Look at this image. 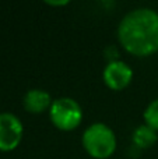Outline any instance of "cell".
I'll use <instances>...</instances> for the list:
<instances>
[{"instance_id": "6da1fadb", "label": "cell", "mask_w": 158, "mask_h": 159, "mask_svg": "<svg viewBox=\"0 0 158 159\" xmlns=\"http://www.w3.org/2000/svg\"><path fill=\"white\" fill-rule=\"evenodd\" d=\"M118 41L128 53L147 57L158 52V11L139 7L123 16L118 25Z\"/></svg>"}, {"instance_id": "7a4b0ae2", "label": "cell", "mask_w": 158, "mask_h": 159, "mask_svg": "<svg viewBox=\"0 0 158 159\" xmlns=\"http://www.w3.org/2000/svg\"><path fill=\"white\" fill-rule=\"evenodd\" d=\"M86 152L94 159H108L116 151V135L115 131L105 123H92L83 133L81 137Z\"/></svg>"}, {"instance_id": "3957f363", "label": "cell", "mask_w": 158, "mask_h": 159, "mask_svg": "<svg viewBox=\"0 0 158 159\" xmlns=\"http://www.w3.org/2000/svg\"><path fill=\"white\" fill-rule=\"evenodd\" d=\"M50 123L62 131H73L83 121V109L76 99L60 96L53 99L49 109Z\"/></svg>"}, {"instance_id": "277c9868", "label": "cell", "mask_w": 158, "mask_h": 159, "mask_svg": "<svg viewBox=\"0 0 158 159\" xmlns=\"http://www.w3.org/2000/svg\"><path fill=\"white\" fill-rule=\"evenodd\" d=\"M24 126L16 115L10 112L0 113V151H14L21 144Z\"/></svg>"}, {"instance_id": "5b68a950", "label": "cell", "mask_w": 158, "mask_h": 159, "mask_svg": "<svg viewBox=\"0 0 158 159\" xmlns=\"http://www.w3.org/2000/svg\"><path fill=\"white\" fill-rule=\"evenodd\" d=\"M102 78L109 89L122 91L130 85L132 80H133V70L123 60L111 61L104 69Z\"/></svg>"}, {"instance_id": "8992f818", "label": "cell", "mask_w": 158, "mask_h": 159, "mask_svg": "<svg viewBox=\"0 0 158 159\" xmlns=\"http://www.w3.org/2000/svg\"><path fill=\"white\" fill-rule=\"evenodd\" d=\"M53 99L50 95L44 89L39 88H34L25 92L24 98H22V106L28 113L32 115H41L45 110H49L52 106Z\"/></svg>"}, {"instance_id": "52a82bcc", "label": "cell", "mask_w": 158, "mask_h": 159, "mask_svg": "<svg viewBox=\"0 0 158 159\" xmlns=\"http://www.w3.org/2000/svg\"><path fill=\"white\" fill-rule=\"evenodd\" d=\"M157 141H158V131L151 129L147 124H140L139 127L134 129L133 134H132V145L139 148L140 151L151 148Z\"/></svg>"}, {"instance_id": "ba28073f", "label": "cell", "mask_w": 158, "mask_h": 159, "mask_svg": "<svg viewBox=\"0 0 158 159\" xmlns=\"http://www.w3.org/2000/svg\"><path fill=\"white\" fill-rule=\"evenodd\" d=\"M143 119H144V124L158 131V98L147 105L143 113Z\"/></svg>"}, {"instance_id": "9c48e42d", "label": "cell", "mask_w": 158, "mask_h": 159, "mask_svg": "<svg viewBox=\"0 0 158 159\" xmlns=\"http://www.w3.org/2000/svg\"><path fill=\"white\" fill-rule=\"evenodd\" d=\"M105 56H106V59H108V63L119 60V59H118L119 53H118V50H116V48L115 46H108L105 49Z\"/></svg>"}, {"instance_id": "30bf717a", "label": "cell", "mask_w": 158, "mask_h": 159, "mask_svg": "<svg viewBox=\"0 0 158 159\" xmlns=\"http://www.w3.org/2000/svg\"><path fill=\"white\" fill-rule=\"evenodd\" d=\"M46 4L53 6V7H60V6L69 4V0H63V2H46Z\"/></svg>"}]
</instances>
